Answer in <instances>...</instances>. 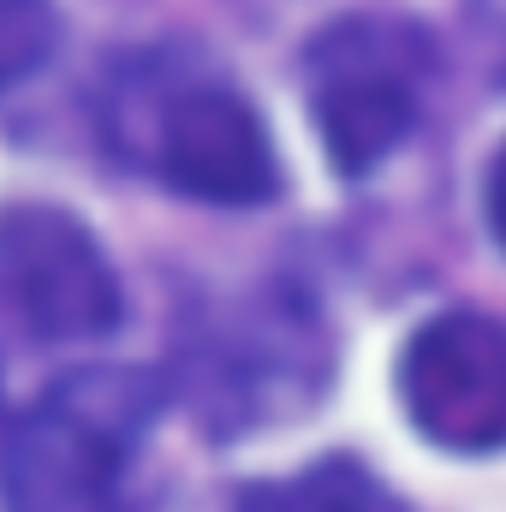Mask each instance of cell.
I'll return each mask as SVG.
<instances>
[{"instance_id": "obj_1", "label": "cell", "mask_w": 506, "mask_h": 512, "mask_svg": "<svg viewBox=\"0 0 506 512\" xmlns=\"http://www.w3.org/2000/svg\"><path fill=\"white\" fill-rule=\"evenodd\" d=\"M102 131L131 173L197 203H262L280 185L256 108L209 54L179 42L114 66L102 90Z\"/></svg>"}, {"instance_id": "obj_2", "label": "cell", "mask_w": 506, "mask_h": 512, "mask_svg": "<svg viewBox=\"0 0 506 512\" xmlns=\"http://www.w3.org/2000/svg\"><path fill=\"white\" fill-rule=\"evenodd\" d=\"M161 387L137 370L54 382L0 447L6 512H167L149 483Z\"/></svg>"}, {"instance_id": "obj_3", "label": "cell", "mask_w": 506, "mask_h": 512, "mask_svg": "<svg viewBox=\"0 0 506 512\" xmlns=\"http://www.w3.org/2000/svg\"><path fill=\"white\" fill-rule=\"evenodd\" d=\"M304 84L328 161L358 179L411 137L435 84V48L405 18L358 12L310 42Z\"/></svg>"}, {"instance_id": "obj_4", "label": "cell", "mask_w": 506, "mask_h": 512, "mask_svg": "<svg viewBox=\"0 0 506 512\" xmlns=\"http://www.w3.org/2000/svg\"><path fill=\"white\" fill-rule=\"evenodd\" d=\"M185 370L191 405H203L221 429H245L268 411L298 405V387L322 382V340L298 298L251 292L191 328Z\"/></svg>"}, {"instance_id": "obj_5", "label": "cell", "mask_w": 506, "mask_h": 512, "mask_svg": "<svg viewBox=\"0 0 506 512\" xmlns=\"http://www.w3.org/2000/svg\"><path fill=\"white\" fill-rule=\"evenodd\" d=\"M0 310L48 346L96 340L120 322V280L72 215L18 203L0 215Z\"/></svg>"}, {"instance_id": "obj_6", "label": "cell", "mask_w": 506, "mask_h": 512, "mask_svg": "<svg viewBox=\"0 0 506 512\" xmlns=\"http://www.w3.org/2000/svg\"><path fill=\"white\" fill-rule=\"evenodd\" d=\"M399 399L435 447H506V328L477 310L423 322L399 352Z\"/></svg>"}, {"instance_id": "obj_7", "label": "cell", "mask_w": 506, "mask_h": 512, "mask_svg": "<svg viewBox=\"0 0 506 512\" xmlns=\"http://www.w3.org/2000/svg\"><path fill=\"white\" fill-rule=\"evenodd\" d=\"M239 512H405L364 465L352 459H322L298 477L256 483L239 495Z\"/></svg>"}, {"instance_id": "obj_8", "label": "cell", "mask_w": 506, "mask_h": 512, "mask_svg": "<svg viewBox=\"0 0 506 512\" xmlns=\"http://www.w3.org/2000/svg\"><path fill=\"white\" fill-rule=\"evenodd\" d=\"M54 48V0H0V84L36 72Z\"/></svg>"}, {"instance_id": "obj_9", "label": "cell", "mask_w": 506, "mask_h": 512, "mask_svg": "<svg viewBox=\"0 0 506 512\" xmlns=\"http://www.w3.org/2000/svg\"><path fill=\"white\" fill-rule=\"evenodd\" d=\"M489 227L506 245V143H501V155H495V167H489Z\"/></svg>"}]
</instances>
